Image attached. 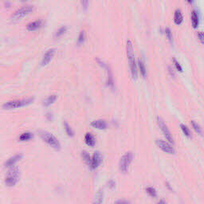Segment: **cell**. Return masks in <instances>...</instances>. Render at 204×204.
<instances>
[{
    "label": "cell",
    "instance_id": "1",
    "mask_svg": "<svg viewBox=\"0 0 204 204\" xmlns=\"http://www.w3.org/2000/svg\"><path fill=\"white\" fill-rule=\"evenodd\" d=\"M126 51H127V56L129 60V65H130L131 75H132L133 78H136L137 77V67H136V61H135L133 42L130 40H128L127 41Z\"/></svg>",
    "mask_w": 204,
    "mask_h": 204
},
{
    "label": "cell",
    "instance_id": "2",
    "mask_svg": "<svg viewBox=\"0 0 204 204\" xmlns=\"http://www.w3.org/2000/svg\"><path fill=\"white\" fill-rule=\"evenodd\" d=\"M34 99L33 97H30V98H25L21 99V100H10V101L5 102L2 104V109H6V110H11V109H18V108L25 107V106L30 105L34 102Z\"/></svg>",
    "mask_w": 204,
    "mask_h": 204
},
{
    "label": "cell",
    "instance_id": "3",
    "mask_svg": "<svg viewBox=\"0 0 204 204\" xmlns=\"http://www.w3.org/2000/svg\"><path fill=\"white\" fill-rule=\"evenodd\" d=\"M38 134H39L40 137L41 138V140L48 143L50 147H52L53 148L57 151H59L61 149V143L54 135L47 131L44 130H40L38 132Z\"/></svg>",
    "mask_w": 204,
    "mask_h": 204
},
{
    "label": "cell",
    "instance_id": "4",
    "mask_svg": "<svg viewBox=\"0 0 204 204\" xmlns=\"http://www.w3.org/2000/svg\"><path fill=\"white\" fill-rule=\"evenodd\" d=\"M19 169L17 167H12L6 175L4 183H5L6 186L11 187H14L17 184V183L19 180Z\"/></svg>",
    "mask_w": 204,
    "mask_h": 204
},
{
    "label": "cell",
    "instance_id": "5",
    "mask_svg": "<svg viewBox=\"0 0 204 204\" xmlns=\"http://www.w3.org/2000/svg\"><path fill=\"white\" fill-rule=\"evenodd\" d=\"M34 11V7L31 5H26L17 10L11 16V20L13 22H18L23 18L29 14H31Z\"/></svg>",
    "mask_w": 204,
    "mask_h": 204
},
{
    "label": "cell",
    "instance_id": "6",
    "mask_svg": "<svg viewBox=\"0 0 204 204\" xmlns=\"http://www.w3.org/2000/svg\"><path fill=\"white\" fill-rule=\"evenodd\" d=\"M133 159V154L131 152H127L120 159V163H119V168H120V172L123 173H126L129 170V165L131 164Z\"/></svg>",
    "mask_w": 204,
    "mask_h": 204
},
{
    "label": "cell",
    "instance_id": "7",
    "mask_svg": "<svg viewBox=\"0 0 204 204\" xmlns=\"http://www.w3.org/2000/svg\"><path fill=\"white\" fill-rule=\"evenodd\" d=\"M156 120H157L158 125H159L160 130L162 131L163 134L164 135L165 138H166L167 140H168L169 143L174 144L173 137H172V134H171V132L169 131L168 128V126L166 125V124L164 123V121H163V119H162L161 117H159V116H157V117H156Z\"/></svg>",
    "mask_w": 204,
    "mask_h": 204
},
{
    "label": "cell",
    "instance_id": "8",
    "mask_svg": "<svg viewBox=\"0 0 204 204\" xmlns=\"http://www.w3.org/2000/svg\"><path fill=\"white\" fill-rule=\"evenodd\" d=\"M96 60H97V61L98 62V64L100 65V66L103 67V68H104L106 70V71H107V75H108L107 85L110 86L111 88L113 89V87H114V82H113V73H112V70H111V68H110V66H109V64L104 62L103 61H101L100 59H99V58H96Z\"/></svg>",
    "mask_w": 204,
    "mask_h": 204
},
{
    "label": "cell",
    "instance_id": "9",
    "mask_svg": "<svg viewBox=\"0 0 204 204\" xmlns=\"http://www.w3.org/2000/svg\"><path fill=\"white\" fill-rule=\"evenodd\" d=\"M156 144L157 145V147L159 148H160L163 152H166L168 154L172 155L176 153V151H175V149H174V148L172 147V145L169 143H168V142L164 141V140H156Z\"/></svg>",
    "mask_w": 204,
    "mask_h": 204
},
{
    "label": "cell",
    "instance_id": "10",
    "mask_svg": "<svg viewBox=\"0 0 204 204\" xmlns=\"http://www.w3.org/2000/svg\"><path fill=\"white\" fill-rule=\"evenodd\" d=\"M102 159H103V156H102L101 153L98 151L95 152L93 153V156L91 157V164H90V168L91 169H96L98 168L99 165L102 163Z\"/></svg>",
    "mask_w": 204,
    "mask_h": 204
},
{
    "label": "cell",
    "instance_id": "11",
    "mask_svg": "<svg viewBox=\"0 0 204 204\" xmlns=\"http://www.w3.org/2000/svg\"><path fill=\"white\" fill-rule=\"evenodd\" d=\"M56 53L55 49H50L45 53V54L43 55L42 59H41V65L42 66H47L49 63L50 62V61L52 60V58L54 57V54Z\"/></svg>",
    "mask_w": 204,
    "mask_h": 204
},
{
    "label": "cell",
    "instance_id": "12",
    "mask_svg": "<svg viewBox=\"0 0 204 204\" xmlns=\"http://www.w3.org/2000/svg\"><path fill=\"white\" fill-rule=\"evenodd\" d=\"M22 158V154L14 155V156L9 158V159L5 162L4 167H5V168H12V167H14L19 160H21Z\"/></svg>",
    "mask_w": 204,
    "mask_h": 204
},
{
    "label": "cell",
    "instance_id": "13",
    "mask_svg": "<svg viewBox=\"0 0 204 204\" xmlns=\"http://www.w3.org/2000/svg\"><path fill=\"white\" fill-rule=\"evenodd\" d=\"M41 26H42V21L40 19H38L30 22V23L27 26V31H37V30H38L39 28H41Z\"/></svg>",
    "mask_w": 204,
    "mask_h": 204
},
{
    "label": "cell",
    "instance_id": "14",
    "mask_svg": "<svg viewBox=\"0 0 204 204\" xmlns=\"http://www.w3.org/2000/svg\"><path fill=\"white\" fill-rule=\"evenodd\" d=\"M91 125L99 130H104L107 129V123L104 120H96L91 123Z\"/></svg>",
    "mask_w": 204,
    "mask_h": 204
},
{
    "label": "cell",
    "instance_id": "15",
    "mask_svg": "<svg viewBox=\"0 0 204 204\" xmlns=\"http://www.w3.org/2000/svg\"><path fill=\"white\" fill-rule=\"evenodd\" d=\"M85 142L88 146L90 147H94L96 144V140L94 136L91 134L90 133H86L85 136Z\"/></svg>",
    "mask_w": 204,
    "mask_h": 204
},
{
    "label": "cell",
    "instance_id": "16",
    "mask_svg": "<svg viewBox=\"0 0 204 204\" xmlns=\"http://www.w3.org/2000/svg\"><path fill=\"white\" fill-rule=\"evenodd\" d=\"M183 21V14L181 12L180 10H176L175 12V15H174V22L176 25H180Z\"/></svg>",
    "mask_w": 204,
    "mask_h": 204
},
{
    "label": "cell",
    "instance_id": "17",
    "mask_svg": "<svg viewBox=\"0 0 204 204\" xmlns=\"http://www.w3.org/2000/svg\"><path fill=\"white\" fill-rule=\"evenodd\" d=\"M103 199H104V192L102 190H99L96 194L93 204H102Z\"/></svg>",
    "mask_w": 204,
    "mask_h": 204
},
{
    "label": "cell",
    "instance_id": "18",
    "mask_svg": "<svg viewBox=\"0 0 204 204\" xmlns=\"http://www.w3.org/2000/svg\"><path fill=\"white\" fill-rule=\"evenodd\" d=\"M33 137H34L33 133H30V132H26V133H22V134L20 135L19 137H18V140H19V141L22 142L28 141V140L33 139Z\"/></svg>",
    "mask_w": 204,
    "mask_h": 204
},
{
    "label": "cell",
    "instance_id": "19",
    "mask_svg": "<svg viewBox=\"0 0 204 204\" xmlns=\"http://www.w3.org/2000/svg\"><path fill=\"white\" fill-rule=\"evenodd\" d=\"M57 95H50L44 100L43 102V105L45 106V107H48V106L51 105L52 104H54L55 100H57Z\"/></svg>",
    "mask_w": 204,
    "mask_h": 204
},
{
    "label": "cell",
    "instance_id": "20",
    "mask_svg": "<svg viewBox=\"0 0 204 204\" xmlns=\"http://www.w3.org/2000/svg\"><path fill=\"white\" fill-rule=\"evenodd\" d=\"M192 22L194 28H196L199 26V15H198V13L195 11H193L192 13Z\"/></svg>",
    "mask_w": 204,
    "mask_h": 204
},
{
    "label": "cell",
    "instance_id": "21",
    "mask_svg": "<svg viewBox=\"0 0 204 204\" xmlns=\"http://www.w3.org/2000/svg\"><path fill=\"white\" fill-rule=\"evenodd\" d=\"M138 66H139V68H140L141 74L143 75V77H146V75H147V70H146V67H145L144 63H143V61H142L140 58L138 60Z\"/></svg>",
    "mask_w": 204,
    "mask_h": 204
},
{
    "label": "cell",
    "instance_id": "22",
    "mask_svg": "<svg viewBox=\"0 0 204 204\" xmlns=\"http://www.w3.org/2000/svg\"><path fill=\"white\" fill-rule=\"evenodd\" d=\"M64 129H65V130H66V134L68 135L69 136H70V137H73V136H74V131H73V129H71L70 125L68 123H67L66 121L64 122Z\"/></svg>",
    "mask_w": 204,
    "mask_h": 204
},
{
    "label": "cell",
    "instance_id": "23",
    "mask_svg": "<svg viewBox=\"0 0 204 204\" xmlns=\"http://www.w3.org/2000/svg\"><path fill=\"white\" fill-rule=\"evenodd\" d=\"M81 156H82L85 162L89 166H90V164H91V156H90L88 152H86V151H83V152H81Z\"/></svg>",
    "mask_w": 204,
    "mask_h": 204
},
{
    "label": "cell",
    "instance_id": "24",
    "mask_svg": "<svg viewBox=\"0 0 204 204\" xmlns=\"http://www.w3.org/2000/svg\"><path fill=\"white\" fill-rule=\"evenodd\" d=\"M85 38H86L85 31H81V32H80V34H79L78 38H77V44H78L79 46L81 45V44H83L84 41H85Z\"/></svg>",
    "mask_w": 204,
    "mask_h": 204
},
{
    "label": "cell",
    "instance_id": "25",
    "mask_svg": "<svg viewBox=\"0 0 204 204\" xmlns=\"http://www.w3.org/2000/svg\"><path fill=\"white\" fill-rule=\"evenodd\" d=\"M191 124H192V128L194 129V130H195V132L198 133V134H199L202 136V129H201L200 125L196 123L195 120H192V121H191Z\"/></svg>",
    "mask_w": 204,
    "mask_h": 204
},
{
    "label": "cell",
    "instance_id": "26",
    "mask_svg": "<svg viewBox=\"0 0 204 204\" xmlns=\"http://www.w3.org/2000/svg\"><path fill=\"white\" fill-rule=\"evenodd\" d=\"M66 31H67L66 27H65L64 26V27H60V28L56 31L55 34H54V37H55V38H59V37H61V35H63L66 32Z\"/></svg>",
    "mask_w": 204,
    "mask_h": 204
},
{
    "label": "cell",
    "instance_id": "27",
    "mask_svg": "<svg viewBox=\"0 0 204 204\" xmlns=\"http://www.w3.org/2000/svg\"><path fill=\"white\" fill-rule=\"evenodd\" d=\"M146 192H147V193L150 195L151 197L156 198V196H157V192H156V190L154 187H148L146 188Z\"/></svg>",
    "mask_w": 204,
    "mask_h": 204
},
{
    "label": "cell",
    "instance_id": "28",
    "mask_svg": "<svg viewBox=\"0 0 204 204\" xmlns=\"http://www.w3.org/2000/svg\"><path fill=\"white\" fill-rule=\"evenodd\" d=\"M180 128L181 129H182V131H183V134H184L188 138L192 137V134H191L190 130H189V129H188L186 125H184V124H181Z\"/></svg>",
    "mask_w": 204,
    "mask_h": 204
},
{
    "label": "cell",
    "instance_id": "29",
    "mask_svg": "<svg viewBox=\"0 0 204 204\" xmlns=\"http://www.w3.org/2000/svg\"><path fill=\"white\" fill-rule=\"evenodd\" d=\"M165 34H166V36L168 37V38L169 41L172 44V43H173V38H172V31H171L170 29L169 28L165 29Z\"/></svg>",
    "mask_w": 204,
    "mask_h": 204
},
{
    "label": "cell",
    "instance_id": "30",
    "mask_svg": "<svg viewBox=\"0 0 204 204\" xmlns=\"http://www.w3.org/2000/svg\"><path fill=\"white\" fill-rule=\"evenodd\" d=\"M173 62L174 64H175V66H176V68L178 71L179 72L183 71V69H182V67H181L180 64H179V62L176 59V58H173Z\"/></svg>",
    "mask_w": 204,
    "mask_h": 204
},
{
    "label": "cell",
    "instance_id": "31",
    "mask_svg": "<svg viewBox=\"0 0 204 204\" xmlns=\"http://www.w3.org/2000/svg\"><path fill=\"white\" fill-rule=\"evenodd\" d=\"M114 204H130V202L127 200H124V199H121V200H118L115 202Z\"/></svg>",
    "mask_w": 204,
    "mask_h": 204
},
{
    "label": "cell",
    "instance_id": "32",
    "mask_svg": "<svg viewBox=\"0 0 204 204\" xmlns=\"http://www.w3.org/2000/svg\"><path fill=\"white\" fill-rule=\"evenodd\" d=\"M198 38L200 40L201 43H203V33H202V31H199V32L198 33Z\"/></svg>",
    "mask_w": 204,
    "mask_h": 204
},
{
    "label": "cell",
    "instance_id": "33",
    "mask_svg": "<svg viewBox=\"0 0 204 204\" xmlns=\"http://www.w3.org/2000/svg\"><path fill=\"white\" fill-rule=\"evenodd\" d=\"M81 5H82L83 8H84L85 10H87V8H88V6H89L88 1H81Z\"/></svg>",
    "mask_w": 204,
    "mask_h": 204
},
{
    "label": "cell",
    "instance_id": "34",
    "mask_svg": "<svg viewBox=\"0 0 204 204\" xmlns=\"http://www.w3.org/2000/svg\"><path fill=\"white\" fill-rule=\"evenodd\" d=\"M108 185L110 188L115 187V182L113 180H109V183H108Z\"/></svg>",
    "mask_w": 204,
    "mask_h": 204
},
{
    "label": "cell",
    "instance_id": "35",
    "mask_svg": "<svg viewBox=\"0 0 204 204\" xmlns=\"http://www.w3.org/2000/svg\"><path fill=\"white\" fill-rule=\"evenodd\" d=\"M168 70H169V72H170V74L172 76H175V73H174L173 70L172 69V67H168Z\"/></svg>",
    "mask_w": 204,
    "mask_h": 204
},
{
    "label": "cell",
    "instance_id": "36",
    "mask_svg": "<svg viewBox=\"0 0 204 204\" xmlns=\"http://www.w3.org/2000/svg\"><path fill=\"white\" fill-rule=\"evenodd\" d=\"M157 204H166V202H165L163 200H160Z\"/></svg>",
    "mask_w": 204,
    "mask_h": 204
}]
</instances>
